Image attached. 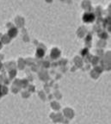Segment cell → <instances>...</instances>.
<instances>
[{
  "label": "cell",
  "mask_w": 111,
  "mask_h": 124,
  "mask_svg": "<svg viewBox=\"0 0 111 124\" xmlns=\"http://www.w3.org/2000/svg\"><path fill=\"white\" fill-rule=\"evenodd\" d=\"M83 20L85 21L86 22H92L94 20V16L93 14L91 13H86L84 16H83Z\"/></svg>",
  "instance_id": "1"
}]
</instances>
